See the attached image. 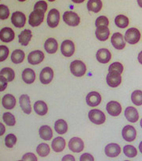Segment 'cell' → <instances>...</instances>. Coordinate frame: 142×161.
Returning <instances> with one entry per match:
<instances>
[{
    "label": "cell",
    "mask_w": 142,
    "mask_h": 161,
    "mask_svg": "<svg viewBox=\"0 0 142 161\" xmlns=\"http://www.w3.org/2000/svg\"><path fill=\"white\" fill-rule=\"evenodd\" d=\"M140 127H141L142 128V119L140 120Z\"/></svg>",
    "instance_id": "54"
},
{
    "label": "cell",
    "mask_w": 142,
    "mask_h": 161,
    "mask_svg": "<svg viewBox=\"0 0 142 161\" xmlns=\"http://www.w3.org/2000/svg\"><path fill=\"white\" fill-rule=\"evenodd\" d=\"M44 49L49 54H54L58 50V42L55 38H48L44 43Z\"/></svg>",
    "instance_id": "25"
},
{
    "label": "cell",
    "mask_w": 142,
    "mask_h": 161,
    "mask_svg": "<svg viewBox=\"0 0 142 161\" xmlns=\"http://www.w3.org/2000/svg\"><path fill=\"white\" fill-rule=\"evenodd\" d=\"M22 160H33V161H37V156H35L33 153H26L25 155H24L23 157H22Z\"/></svg>",
    "instance_id": "45"
},
{
    "label": "cell",
    "mask_w": 142,
    "mask_h": 161,
    "mask_svg": "<svg viewBox=\"0 0 142 161\" xmlns=\"http://www.w3.org/2000/svg\"><path fill=\"white\" fill-rule=\"evenodd\" d=\"M11 22L17 28H22L26 23V17L25 14L20 11H16L12 14Z\"/></svg>",
    "instance_id": "7"
},
{
    "label": "cell",
    "mask_w": 142,
    "mask_h": 161,
    "mask_svg": "<svg viewBox=\"0 0 142 161\" xmlns=\"http://www.w3.org/2000/svg\"><path fill=\"white\" fill-rule=\"evenodd\" d=\"M125 117L129 122L135 123L139 120V114L136 108L133 106H128L125 110Z\"/></svg>",
    "instance_id": "21"
},
{
    "label": "cell",
    "mask_w": 142,
    "mask_h": 161,
    "mask_svg": "<svg viewBox=\"0 0 142 161\" xmlns=\"http://www.w3.org/2000/svg\"><path fill=\"white\" fill-rule=\"evenodd\" d=\"M84 142L79 137L71 138L69 141V149L76 153H81L84 149Z\"/></svg>",
    "instance_id": "10"
},
{
    "label": "cell",
    "mask_w": 142,
    "mask_h": 161,
    "mask_svg": "<svg viewBox=\"0 0 142 161\" xmlns=\"http://www.w3.org/2000/svg\"><path fill=\"white\" fill-rule=\"evenodd\" d=\"M110 36V30L108 26H99L96 30V37L100 42H105Z\"/></svg>",
    "instance_id": "22"
},
{
    "label": "cell",
    "mask_w": 142,
    "mask_h": 161,
    "mask_svg": "<svg viewBox=\"0 0 142 161\" xmlns=\"http://www.w3.org/2000/svg\"><path fill=\"white\" fill-rule=\"evenodd\" d=\"M95 25H96V28L99 26H108L109 25V20L106 16H99V18H97L95 22Z\"/></svg>",
    "instance_id": "40"
},
{
    "label": "cell",
    "mask_w": 142,
    "mask_h": 161,
    "mask_svg": "<svg viewBox=\"0 0 142 161\" xmlns=\"http://www.w3.org/2000/svg\"><path fill=\"white\" fill-rule=\"evenodd\" d=\"M137 60H138V62L142 64V51H140L138 54V57H137Z\"/></svg>",
    "instance_id": "49"
},
{
    "label": "cell",
    "mask_w": 142,
    "mask_h": 161,
    "mask_svg": "<svg viewBox=\"0 0 142 161\" xmlns=\"http://www.w3.org/2000/svg\"><path fill=\"white\" fill-rule=\"evenodd\" d=\"M107 83L111 87H117L122 83L121 73L119 71H109L107 75Z\"/></svg>",
    "instance_id": "6"
},
{
    "label": "cell",
    "mask_w": 142,
    "mask_h": 161,
    "mask_svg": "<svg viewBox=\"0 0 142 161\" xmlns=\"http://www.w3.org/2000/svg\"><path fill=\"white\" fill-rule=\"evenodd\" d=\"M19 2H25V0H18Z\"/></svg>",
    "instance_id": "55"
},
{
    "label": "cell",
    "mask_w": 142,
    "mask_h": 161,
    "mask_svg": "<svg viewBox=\"0 0 142 161\" xmlns=\"http://www.w3.org/2000/svg\"><path fill=\"white\" fill-rule=\"evenodd\" d=\"M63 19L66 25L69 26H77L80 23V17L74 11H66L63 15Z\"/></svg>",
    "instance_id": "5"
},
{
    "label": "cell",
    "mask_w": 142,
    "mask_h": 161,
    "mask_svg": "<svg viewBox=\"0 0 142 161\" xmlns=\"http://www.w3.org/2000/svg\"><path fill=\"white\" fill-rule=\"evenodd\" d=\"M54 77L53 70L49 67H46L41 71L40 74V80L43 84H48L51 83Z\"/></svg>",
    "instance_id": "16"
},
{
    "label": "cell",
    "mask_w": 142,
    "mask_h": 161,
    "mask_svg": "<svg viewBox=\"0 0 142 161\" xmlns=\"http://www.w3.org/2000/svg\"><path fill=\"white\" fill-rule=\"evenodd\" d=\"M71 73L76 77H81L86 72V65L81 60H74L70 64Z\"/></svg>",
    "instance_id": "1"
},
{
    "label": "cell",
    "mask_w": 142,
    "mask_h": 161,
    "mask_svg": "<svg viewBox=\"0 0 142 161\" xmlns=\"http://www.w3.org/2000/svg\"><path fill=\"white\" fill-rule=\"evenodd\" d=\"M32 32L29 30H25L19 34L18 36V42L22 46H26L28 45L30 40L32 38Z\"/></svg>",
    "instance_id": "29"
},
{
    "label": "cell",
    "mask_w": 142,
    "mask_h": 161,
    "mask_svg": "<svg viewBox=\"0 0 142 161\" xmlns=\"http://www.w3.org/2000/svg\"><path fill=\"white\" fill-rule=\"evenodd\" d=\"M124 154L129 158H134L137 155V150L134 146L130 145H126L123 148Z\"/></svg>",
    "instance_id": "37"
},
{
    "label": "cell",
    "mask_w": 142,
    "mask_h": 161,
    "mask_svg": "<svg viewBox=\"0 0 142 161\" xmlns=\"http://www.w3.org/2000/svg\"><path fill=\"white\" fill-rule=\"evenodd\" d=\"M72 2L74 3H82L84 0H71Z\"/></svg>",
    "instance_id": "51"
},
{
    "label": "cell",
    "mask_w": 142,
    "mask_h": 161,
    "mask_svg": "<svg viewBox=\"0 0 142 161\" xmlns=\"http://www.w3.org/2000/svg\"><path fill=\"white\" fill-rule=\"evenodd\" d=\"M101 100H102L101 95L96 92H90L86 96V103H87L88 106H91V107L99 106L101 103Z\"/></svg>",
    "instance_id": "15"
},
{
    "label": "cell",
    "mask_w": 142,
    "mask_h": 161,
    "mask_svg": "<svg viewBox=\"0 0 142 161\" xmlns=\"http://www.w3.org/2000/svg\"><path fill=\"white\" fill-rule=\"evenodd\" d=\"M0 127H1V128H0L1 129V133H0V135H1V136H3L4 133V131H5V127H4V125L3 123H1V124H0Z\"/></svg>",
    "instance_id": "50"
},
{
    "label": "cell",
    "mask_w": 142,
    "mask_h": 161,
    "mask_svg": "<svg viewBox=\"0 0 142 161\" xmlns=\"http://www.w3.org/2000/svg\"><path fill=\"white\" fill-rule=\"evenodd\" d=\"M122 136L123 139L128 142H132L136 139L137 136V131H136L135 128L132 125H126L122 129Z\"/></svg>",
    "instance_id": "11"
},
{
    "label": "cell",
    "mask_w": 142,
    "mask_h": 161,
    "mask_svg": "<svg viewBox=\"0 0 142 161\" xmlns=\"http://www.w3.org/2000/svg\"><path fill=\"white\" fill-rule=\"evenodd\" d=\"M63 161H66V160H70V161H74L75 160V158L72 155H66V156H63V159H62Z\"/></svg>",
    "instance_id": "48"
},
{
    "label": "cell",
    "mask_w": 142,
    "mask_h": 161,
    "mask_svg": "<svg viewBox=\"0 0 142 161\" xmlns=\"http://www.w3.org/2000/svg\"><path fill=\"white\" fill-rule=\"evenodd\" d=\"M139 151L140 153H142V141L139 144Z\"/></svg>",
    "instance_id": "53"
},
{
    "label": "cell",
    "mask_w": 142,
    "mask_h": 161,
    "mask_svg": "<svg viewBox=\"0 0 142 161\" xmlns=\"http://www.w3.org/2000/svg\"><path fill=\"white\" fill-rule=\"evenodd\" d=\"M89 118L90 121L96 125H102L106 121V116L104 112L97 109H93L89 112Z\"/></svg>",
    "instance_id": "4"
},
{
    "label": "cell",
    "mask_w": 142,
    "mask_h": 161,
    "mask_svg": "<svg viewBox=\"0 0 142 161\" xmlns=\"http://www.w3.org/2000/svg\"><path fill=\"white\" fill-rule=\"evenodd\" d=\"M25 54L22 50L16 49L11 54V61L13 64H18L22 63L25 59Z\"/></svg>",
    "instance_id": "32"
},
{
    "label": "cell",
    "mask_w": 142,
    "mask_h": 161,
    "mask_svg": "<svg viewBox=\"0 0 142 161\" xmlns=\"http://www.w3.org/2000/svg\"><path fill=\"white\" fill-rule=\"evenodd\" d=\"M19 104H20L21 108L23 110V112L26 114H30L32 112L31 103H30V98L28 95H22L19 98Z\"/></svg>",
    "instance_id": "20"
},
{
    "label": "cell",
    "mask_w": 142,
    "mask_h": 161,
    "mask_svg": "<svg viewBox=\"0 0 142 161\" xmlns=\"http://www.w3.org/2000/svg\"><path fill=\"white\" fill-rule=\"evenodd\" d=\"M0 75H3L8 82H11L14 80L15 72L12 68H4L0 71Z\"/></svg>",
    "instance_id": "34"
},
{
    "label": "cell",
    "mask_w": 142,
    "mask_h": 161,
    "mask_svg": "<svg viewBox=\"0 0 142 161\" xmlns=\"http://www.w3.org/2000/svg\"><path fill=\"white\" fill-rule=\"evenodd\" d=\"M44 60V54L40 50L31 52L28 56V62L32 65H37Z\"/></svg>",
    "instance_id": "12"
},
{
    "label": "cell",
    "mask_w": 142,
    "mask_h": 161,
    "mask_svg": "<svg viewBox=\"0 0 142 161\" xmlns=\"http://www.w3.org/2000/svg\"><path fill=\"white\" fill-rule=\"evenodd\" d=\"M39 135L44 141H51L53 136L52 130L49 125H43L39 130Z\"/></svg>",
    "instance_id": "27"
},
{
    "label": "cell",
    "mask_w": 142,
    "mask_h": 161,
    "mask_svg": "<svg viewBox=\"0 0 142 161\" xmlns=\"http://www.w3.org/2000/svg\"><path fill=\"white\" fill-rule=\"evenodd\" d=\"M114 23H115L116 26H118L119 28L124 29L129 25V19L125 15L119 14L116 16L115 19H114Z\"/></svg>",
    "instance_id": "33"
},
{
    "label": "cell",
    "mask_w": 142,
    "mask_h": 161,
    "mask_svg": "<svg viewBox=\"0 0 142 161\" xmlns=\"http://www.w3.org/2000/svg\"><path fill=\"white\" fill-rule=\"evenodd\" d=\"M7 80L3 75H0V92H3L7 86Z\"/></svg>",
    "instance_id": "46"
},
{
    "label": "cell",
    "mask_w": 142,
    "mask_h": 161,
    "mask_svg": "<svg viewBox=\"0 0 142 161\" xmlns=\"http://www.w3.org/2000/svg\"><path fill=\"white\" fill-rule=\"evenodd\" d=\"M15 33L13 30L10 27H4L0 30V39L3 42H12L14 39Z\"/></svg>",
    "instance_id": "18"
},
{
    "label": "cell",
    "mask_w": 142,
    "mask_h": 161,
    "mask_svg": "<svg viewBox=\"0 0 142 161\" xmlns=\"http://www.w3.org/2000/svg\"><path fill=\"white\" fill-rule=\"evenodd\" d=\"M37 153L41 157H45L50 153V147L46 143H41L37 146Z\"/></svg>",
    "instance_id": "35"
},
{
    "label": "cell",
    "mask_w": 142,
    "mask_h": 161,
    "mask_svg": "<svg viewBox=\"0 0 142 161\" xmlns=\"http://www.w3.org/2000/svg\"><path fill=\"white\" fill-rule=\"evenodd\" d=\"M59 20V11L57 9H52V10H50L48 15V19H47L48 26H50L51 28H55V27L58 26Z\"/></svg>",
    "instance_id": "8"
},
{
    "label": "cell",
    "mask_w": 142,
    "mask_h": 161,
    "mask_svg": "<svg viewBox=\"0 0 142 161\" xmlns=\"http://www.w3.org/2000/svg\"><path fill=\"white\" fill-rule=\"evenodd\" d=\"M106 110L110 115L113 117H117L120 115L121 112H122V106H121L120 103L118 102L111 101L107 104Z\"/></svg>",
    "instance_id": "14"
},
{
    "label": "cell",
    "mask_w": 142,
    "mask_h": 161,
    "mask_svg": "<svg viewBox=\"0 0 142 161\" xmlns=\"http://www.w3.org/2000/svg\"><path fill=\"white\" fill-rule=\"evenodd\" d=\"M9 48L5 45L0 46V61L3 62L9 56Z\"/></svg>",
    "instance_id": "43"
},
{
    "label": "cell",
    "mask_w": 142,
    "mask_h": 161,
    "mask_svg": "<svg viewBox=\"0 0 142 161\" xmlns=\"http://www.w3.org/2000/svg\"><path fill=\"white\" fill-rule=\"evenodd\" d=\"M121 153V148L118 144L111 143L105 147V154L108 157H117Z\"/></svg>",
    "instance_id": "19"
},
{
    "label": "cell",
    "mask_w": 142,
    "mask_h": 161,
    "mask_svg": "<svg viewBox=\"0 0 142 161\" xmlns=\"http://www.w3.org/2000/svg\"><path fill=\"white\" fill-rule=\"evenodd\" d=\"M80 160L81 161H88V160L93 161V160H95V159H94V157H93L91 154H89V153H84V154L81 155V157H80Z\"/></svg>",
    "instance_id": "47"
},
{
    "label": "cell",
    "mask_w": 142,
    "mask_h": 161,
    "mask_svg": "<svg viewBox=\"0 0 142 161\" xmlns=\"http://www.w3.org/2000/svg\"><path fill=\"white\" fill-rule=\"evenodd\" d=\"M111 44L114 48L122 50L126 47V41L121 33H114L111 37Z\"/></svg>",
    "instance_id": "13"
},
{
    "label": "cell",
    "mask_w": 142,
    "mask_h": 161,
    "mask_svg": "<svg viewBox=\"0 0 142 161\" xmlns=\"http://www.w3.org/2000/svg\"><path fill=\"white\" fill-rule=\"evenodd\" d=\"M108 71H119L122 74L123 72V66L119 62H114L109 66Z\"/></svg>",
    "instance_id": "42"
},
{
    "label": "cell",
    "mask_w": 142,
    "mask_h": 161,
    "mask_svg": "<svg viewBox=\"0 0 142 161\" xmlns=\"http://www.w3.org/2000/svg\"><path fill=\"white\" fill-rule=\"evenodd\" d=\"M9 15H10V10L7 6L1 4L0 5V19L1 20H5L8 19Z\"/></svg>",
    "instance_id": "41"
},
{
    "label": "cell",
    "mask_w": 142,
    "mask_h": 161,
    "mask_svg": "<svg viewBox=\"0 0 142 161\" xmlns=\"http://www.w3.org/2000/svg\"><path fill=\"white\" fill-rule=\"evenodd\" d=\"M2 104L4 108L7 110H12L14 108L15 105H16V99L13 95L7 94L3 97Z\"/></svg>",
    "instance_id": "24"
},
{
    "label": "cell",
    "mask_w": 142,
    "mask_h": 161,
    "mask_svg": "<svg viewBox=\"0 0 142 161\" xmlns=\"http://www.w3.org/2000/svg\"><path fill=\"white\" fill-rule=\"evenodd\" d=\"M34 10H43V12H46L47 11V9H48V4L45 1H38L37 3H36L34 6Z\"/></svg>",
    "instance_id": "44"
},
{
    "label": "cell",
    "mask_w": 142,
    "mask_h": 161,
    "mask_svg": "<svg viewBox=\"0 0 142 161\" xmlns=\"http://www.w3.org/2000/svg\"><path fill=\"white\" fill-rule=\"evenodd\" d=\"M44 19V12L40 10H34L29 14L28 23L31 26H39Z\"/></svg>",
    "instance_id": "2"
},
{
    "label": "cell",
    "mask_w": 142,
    "mask_h": 161,
    "mask_svg": "<svg viewBox=\"0 0 142 161\" xmlns=\"http://www.w3.org/2000/svg\"><path fill=\"white\" fill-rule=\"evenodd\" d=\"M49 2H54V1H55V0H48Z\"/></svg>",
    "instance_id": "56"
},
{
    "label": "cell",
    "mask_w": 142,
    "mask_h": 161,
    "mask_svg": "<svg viewBox=\"0 0 142 161\" xmlns=\"http://www.w3.org/2000/svg\"><path fill=\"white\" fill-rule=\"evenodd\" d=\"M61 52L64 57H70L75 52V45L72 41L65 40L61 45Z\"/></svg>",
    "instance_id": "9"
},
{
    "label": "cell",
    "mask_w": 142,
    "mask_h": 161,
    "mask_svg": "<svg viewBox=\"0 0 142 161\" xmlns=\"http://www.w3.org/2000/svg\"><path fill=\"white\" fill-rule=\"evenodd\" d=\"M137 4L140 8H142V0H137Z\"/></svg>",
    "instance_id": "52"
},
{
    "label": "cell",
    "mask_w": 142,
    "mask_h": 161,
    "mask_svg": "<svg viewBox=\"0 0 142 161\" xmlns=\"http://www.w3.org/2000/svg\"><path fill=\"white\" fill-rule=\"evenodd\" d=\"M103 3L101 0H89L87 3V8L89 11L98 13L101 10Z\"/></svg>",
    "instance_id": "30"
},
{
    "label": "cell",
    "mask_w": 142,
    "mask_h": 161,
    "mask_svg": "<svg viewBox=\"0 0 142 161\" xmlns=\"http://www.w3.org/2000/svg\"><path fill=\"white\" fill-rule=\"evenodd\" d=\"M3 120L4 122L8 126H13L15 123H16V120H15L14 116L11 113H9V112L3 114Z\"/></svg>",
    "instance_id": "38"
},
{
    "label": "cell",
    "mask_w": 142,
    "mask_h": 161,
    "mask_svg": "<svg viewBox=\"0 0 142 161\" xmlns=\"http://www.w3.org/2000/svg\"><path fill=\"white\" fill-rule=\"evenodd\" d=\"M33 109H34L35 112L40 116H44L47 113H48V106H47L46 103L43 101H37L35 103L34 106H33Z\"/></svg>",
    "instance_id": "28"
},
{
    "label": "cell",
    "mask_w": 142,
    "mask_h": 161,
    "mask_svg": "<svg viewBox=\"0 0 142 161\" xmlns=\"http://www.w3.org/2000/svg\"><path fill=\"white\" fill-rule=\"evenodd\" d=\"M96 60L101 64H108L111 59V53L107 48H100L96 53Z\"/></svg>",
    "instance_id": "17"
},
{
    "label": "cell",
    "mask_w": 142,
    "mask_h": 161,
    "mask_svg": "<svg viewBox=\"0 0 142 161\" xmlns=\"http://www.w3.org/2000/svg\"><path fill=\"white\" fill-rule=\"evenodd\" d=\"M16 143H17V137L14 134H13V133H10V134L7 135V136H6L5 138L6 146L11 148L14 146Z\"/></svg>",
    "instance_id": "39"
},
{
    "label": "cell",
    "mask_w": 142,
    "mask_h": 161,
    "mask_svg": "<svg viewBox=\"0 0 142 161\" xmlns=\"http://www.w3.org/2000/svg\"><path fill=\"white\" fill-rule=\"evenodd\" d=\"M22 80L27 84H32L36 80V74L35 71L31 68H25L22 72Z\"/></svg>",
    "instance_id": "26"
},
{
    "label": "cell",
    "mask_w": 142,
    "mask_h": 161,
    "mask_svg": "<svg viewBox=\"0 0 142 161\" xmlns=\"http://www.w3.org/2000/svg\"><path fill=\"white\" fill-rule=\"evenodd\" d=\"M66 147V141L61 136L55 137L51 142V148L55 153H61Z\"/></svg>",
    "instance_id": "23"
},
{
    "label": "cell",
    "mask_w": 142,
    "mask_h": 161,
    "mask_svg": "<svg viewBox=\"0 0 142 161\" xmlns=\"http://www.w3.org/2000/svg\"><path fill=\"white\" fill-rule=\"evenodd\" d=\"M55 130L58 134L63 135L67 132L68 125L63 119H58L55 123Z\"/></svg>",
    "instance_id": "31"
},
{
    "label": "cell",
    "mask_w": 142,
    "mask_h": 161,
    "mask_svg": "<svg viewBox=\"0 0 142 161\" xmlns=\"http://www.w3.org/2000/svg\"><path fill=\"white\" fill-rule=\"evenodd\" d=\"M132 103L136 106H141L142 105V91L136 90L131 95Z\"/></svg>",
    "instance_id": "36"
},
{
    "label": "cell",
    "mask_w": 142,
    "mask_h": 161,
    "mask_svg": "<svg viewBox=\"0 0 142 161\" xmlns=\"http://www.w3.org/2000/svg\"><path fill=\"white\" fill-rule=\"evenodd\" d=\"M125 41L129 45L138 43L140 39V33L137 28H129L125 33Z\"/></svg>",
    "instance_id": "3"
}]
</instances>
